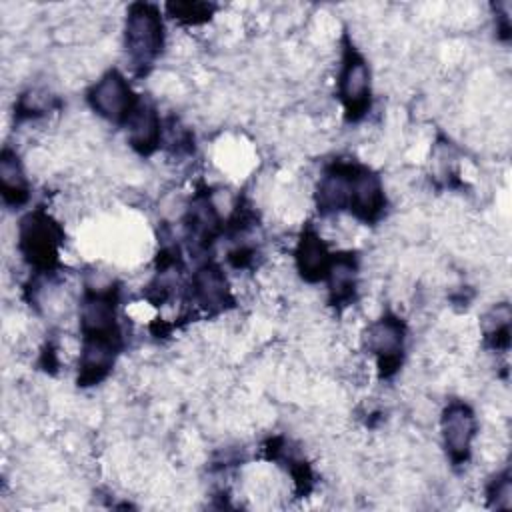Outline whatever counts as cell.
I'll return each mask as SVG.
<instances>
[{
	"label": "cell",
	"instance_id": "1",
	"mask_svg": "<svg viewBox=\"0 0 512 512\" xmlns=\"http://www.w3.org/2000/svg\"><path fill=\"white\" fill-rule=\"evenodd\" d=\"M124 42L134 64H150L162 50L164 28L160 14L150 4H134L126 16Z\"/></svg>",
	"mask_w": 512,
	"mask_h": 512
},
{
	"label": "cell",
	"instance_id": "2",
	"mask_svg": "<svg viewBox=\"0 0 512 512\" xmlns=\"http://www.w3.org/2000/svg\"><path fill=\"white\" fill-rule=\"evenodd\" d=\"M58 226L44 212L28 214L20 224V248L30 264L52 266L58 254Z\"/></svg>",
	"mask_w": 512,
	"mask_h": 512
},
{
	"label": "cell",
	"instance_id": "3",
	"mask_svg": "<svg viewBox=\"0 0 512 512\" xmlns=\"http://www.w3.org/2000/svg\"><path fill=\"white\" fill-rule=\"evenodd\" d=\"M88 100L92 110L110 122H126L132 108L136 106L126 78L116 70L106 72L92 86Z\"/></svg>",
	"mask_w": 512,
	"mask_h": 512
},
{
	"label": "cell",
	"instance_id": "4",
	"mask_svg": "<svg viewBox=\"0 0 512 512\" xmlns=\"http://www.w3.org/2000/svg\"><path fill=\"white\" fill-rule=\"evenodd\" d=\"M440 428L450 460L454 464H462L470 454V444L476 432V420L472 410L462 402L450 404L442 414Z\"/></svg>",
	"mask_w": 512,
	"mask_h": 512
},
{
	"label": "cell",
	"instance_id": "5",
	"mask_svg": "<svg viewBox=\"0 0 512 512\" xmlns=\"http://www.w3.org/2000/svg\"><path fill=\"white\" fill-rule=\"evenodd\" d=\"M368 350L378 358L384 374L398 366L404 348V324L398 318L386 316L374 322L366 332Z\"/></svg>",
	"mask_w": 512,
	"mask_h": 512
},
{
	"label": "cell",
	"instance_id": "6",
	"mask_svg": "<svg viewBox=\"0 0 512 512\" xmlns=\"http://www.w3.org/2000/svg\"><path fill=\"white\" fill-rule=\"evenodd\" d=\"M370 94V70L364 58L356 52H348L340 74V98L352 118H358L368 106Z\"/></svg>",
	"mask_w": 512,
	"mask_h": 512
},
{
	"label": "cell",
	"instance_id": "7",
	"mask_svg": "<svg viewBox=\"0 0 512 512\" xmlns=\"http://www.w3.org/2000/svg\"><path fill=\"white\" fill-rule=\"evenodd\" d=\"M384 208V190L378 180L368 170H354L350 184V200L348 210L366 222L376 220Z\"/></svg>",
	"mask_w": 512,
	"mask_h": 512
},
{
	"label": "cell",
	"instance_id": "8",
	"mask_svg": "<svg viewBox=\"0 0 512 512\" xmlns=\"http://www.w3.org/2000/svg\"><path fill=\"white\" fill-rule=\"evenodd\" d=\"M124 124L128 132V142L142 154L152 152L162 140L160 118L154 106H150L148 102H136Z\"/></svg>",
	"mask_w": 512,
	"mask_h": 512
},
{
	"label": "cell",
	"instance_id": "9",
	"mask_svg": "<svg viewBox=\"0 0 512 512\" xmlns=\"http://www.w3.org/2000/svg\"><path fill=\"white\" fill-rule=\"evenodd\" d=\"M192 296L194 302L208 312L222 310L230 300V290L222 270L212 264L202 266L192 280Z\"/></svg>",
	"mask_w": 512,
	"mask_h": 512
},
{
	"label": "cell",
	"instance_id": "10",
	"mask_svg": "<svg viewBox=\"0 0 512 512\" xmlns=\"http://www.w3.org/2000/svg\"><path fill=\"white\" fill-rule=\"evenodd\" d=\"M352 174L354 170L350 166H336L334 170L322 176L316 192V202L320 212L330 214V212H340L348 208Z\"/></svg>",
	"mask_w": 512,
	"mask_h": 512
},
{
	"label": "cell",
	"instance_id": "11",
	"mask_svg": "<svg viewBox=\"0 0 512 512\" xmlns=\"http://www.w3.org/2000/svg\"><path fill=\"white\" fill-rule=\"evenodd\" d=\"M296 264L306 280H320L330 268V254L324 242L314 234L306 232L296 250Z\"/></svg>",
	"mask_w": 512,
	"mask_h": 512
},
{
	"label": "cell",
	"instance_id": "12",
	"mask_svg": "<svg viewBox=\"0 0 512 512\" xmlns=\"http://www.w3.org/2000/svg\"><path fill=\"white\" fill-rule=\"evenodd\" d=\"M0 186H2V196L10 204H20L28 198V186H26V176L22 172V166L16 158L14 152L4 150L2 160H0Z\"/></svg>",
	"mask_w": 512,
	"mask_h": 512
},
{
	"label": "cell",
	"instance_id": "13",
	"mask_svg": "<svg viewBox=\"0 0 512 512\" xmlns=\"http://www.w3.org/2000/svg\"><path fill=\"white\" fill-rule=\"evenodd\" d=\"M218 212L214 208V204L206 198V196H200L196 198L192 204H190V210H188V226H190V232L200 238V240H208L216 234L218 230Z\"/></svg>",
	"mask_w": 512,
	"mask_h": 512
},
{
	"label": "cell",
	"instance_id": "14",
	"mask_svg": "<svg viewBox=\"0 0 512 512\" xmlns=\"http://www.w3.org/2000/svg\"><path fill=\"white\" fill-rule=\"evenodd\" d=\"M334 300H348L356 288V264L350 258H336L326 272Z\"/></svg>",
	"mask_w": 512,
	"mask_h": 512
},
{
	"label": "cell",
	"instance_id": "15",
	"mask_svg": "<svg viewBox=\"0 0 512 512\" xmlns=\"http://www.w3.org/2000/svg\"><path fill=\"white\" fill-rule=\"evenodd\" d=\"M510 494H512L510 478L508 476L498 478L492 488V498H494L496 508H510Z\"/></svg>",
	"mask_w": 512,
	"mask_h": 512
}]
</instances>
